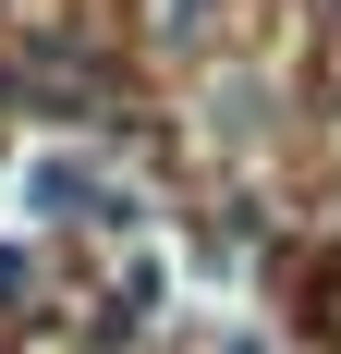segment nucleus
Wrapping results in <instances>:
<instances>
[{
	"label": "nucleus",
	"mask_w": 341,
	"mask_h": 354,
	"mask_svg": "<svg viewBox=\"0 0 341 354\" xmlns=\"http://www.w3.org/2000/svg\"><path fill=\"white\" fill-rule=\"evenodd\" d=\"M12 196H25V220H73V208H98V171H86V159H25V183H12Z\"/></svg>",
	"instance_id": "nucleus-1"
}]
</instances>
